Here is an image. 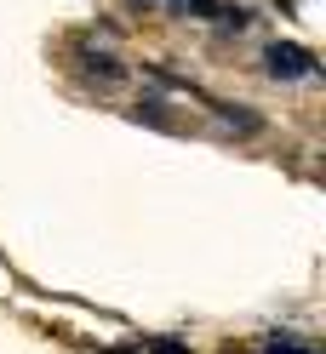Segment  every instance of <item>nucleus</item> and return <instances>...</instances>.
I'll list each match as a JSON object with an SVG mask.
<instances>
[{"instance_id": "obj_1", "label": "nucleus", "mask_w": 326, "mask_h": 354, "mask_svg": "<svg viewBox=\"0 0 326 354\" xmlns=\"http://www.w3.org/2000/svg\"><path fill=\"white\" fill-rule=\"evenodd\" d=\"M264 69L275 80H303V75H315V57L303 52V46H280V40H275V46L264 52Z\"/></svg>"}, {"instance_id": "obj_2", "label": "nucleus", "mask_w": 326, "mask_h": 354, "mask_svg": "<svg viewBox=\"0 0 326 354\" xmlns=\"http://www.w3.org/2000/svg\"><path fill=\"white\" fill-rule=\"evenodd\" d=\"M264 354H309V348H298L292 337H280V331H275V337L264 343Z\"/></svg>"}, {"instance_id": "obj_3", "label": "nucleus", "mask_w": 326, "mask_h": 354, "mask_svg": "<svg viewBox=\"0 0 326 354\" xmlns=\"http://www.w3.org/2000/svg\"><path fill=\"white\" fill-rule=\"evenodd\" d=\"M155 354H189L183 343H155Z\"/></svg>"}]
</instances>
